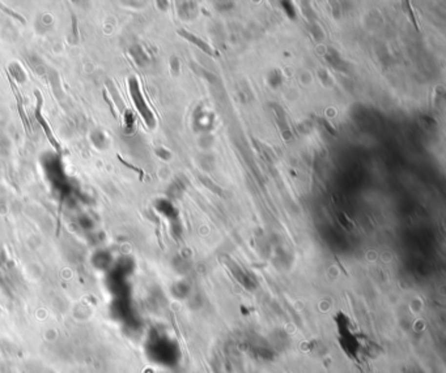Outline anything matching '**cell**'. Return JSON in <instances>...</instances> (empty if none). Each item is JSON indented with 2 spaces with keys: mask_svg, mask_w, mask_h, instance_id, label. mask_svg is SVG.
Segmentation results:
<instances>
[{
  "mask_svg": "<svg viewBox=\"0 0 446 373\" xmlns=\"http://www.w3.org/2000/svg\"><path fill=\"white\" fill-rule=\"evenodd\" d=\"M36 95H37V101H38L37 102V109H36V118H37V120L40 122V124L42 126V128H45V132H46V134H47V137H49L50 142H51V145H53L54 148L57 149V150H61V148H59V145H58L57 140H55V137H54L53 133H51V131H50L49 126H47V123H46L45 119L42 118V115H41V107H42L41 94H40L37 92V93H36Z\"/></svg>",
  "mask_w": 446,
  "mask_h": 373,
  "instance_id": "2",
  "label": "cell"
},
{
  "mask_svg": "<svg viewBox=\"0 0 446 373\" xmlns=\"http://www.w3.org/2000/svg\"><path fill=\"white\" fill-rule=\"evenodd\" d=\"M178 34H180L181 37H183L184 39H187L188 42H191V43H194L195 46H198V47H199L203 53L207 54V55H211V56H216L217 55V54L212 50V47H211L207 42L203 41L202 38H199V37L194 36L191 33L186 32V30H178Z\"/></svg>",
  "mask_w": 446,
  "mask_h": 373,
  "instance_id": "1",
  "label": "cell"
}]
</instances>
